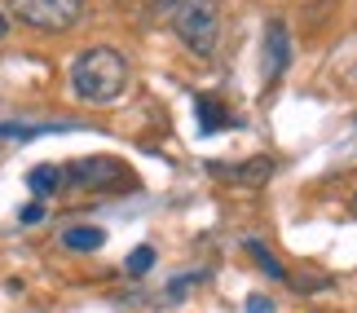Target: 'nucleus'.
I'll list each match as a JSON object with an SVG mask.
<instances>
[{
  "label": "nucleus",
  "instance_id": "obj_12",
  "mask_svg": "<svg viewBox=\"0 0 357 313\" xmlns=\"http://www.w3.org/2000/svg\"><path fill=\"white\" fill-rule=\"evenodd\" d=\"M150 265H155V247H150V243H142V247L128 252V265H123V269H128L132 278H142V274H150Z\"/></svg>",
  "mask_w": 357,
  "mask_h": 313
},
{
  "label": "nucleus",
  "instance_id": "obj_11",
  "mask_svg": "<svg viewBox=\"0 0 357 313\" xmlns=\"http://www.w3.org/2000/svg\"><path fill=\"white\" fill-rule=\"evenodd\" d=\"M71 124H0V142H31L40 132H62Z\"/></svg>",
  "mask_w": 357,
  "mask_h": 313
},
{
  "label": "nucleus",
  "instance_id": "obj_15",
  "mask_svg": "<svg viewBox=\"0 0 357 313\" xmlns=\"http://www.w3.org/2000/svg\"><path fill=\"white\" fill-rule=\"evenodd\" d=\"M247 313H273V300L269 296H252V300H247Z\"/></svg>",
  "mask_w": 357,
  "mask_h": 313
},
{
  "label": "nucleus",
  "instance_id": "obj_3",
  "mask_svg": "<svg viewBox=\"0 0 357 313\" xmlns=\"http://www.w3.org/2000/svg\"><path fill=\"white\" fill-rule=\"evenodd\" d=\"M66 190H84V194H128L137 190V176L128 163H119L115 155H84L75 163H62Z\"/></svg>",
  "mask_w": 357,
  "mask_h": 313
},
{
  "label": "nucleus",
  "instance_id": "obj_10",
  "mask_svg": "<svg viewBox=\"0 0 357 313\" xmlns=\"http://www.w3.org/2000/svg\"><path fill=\"white\" fill-rule=\"evenodd\" d=\"M243 247L256 256V269H260V274H269V278L287 282V269H282V261H278V256H273V252H269V247H265V243H260V238H247Z\"/></svg>",
  "mask_w": 357,
  "mask_h": 313
},
{
  "label": "nucleus",
  "instance_id": "obj_2",
  "mask_svg": "<svg viewBox=\"0 0 357 313\" xmlns=\"http://www.w3.org/2000/svg\"><path fill=\"white\" fill-rule=\"evenodd\" d=\"M159 13H168L176 40L195 58H212L216 53V40H221V9H216V0H159Z\"/></svg>",
  "mask_w": 357,
  "mask_h": 313
},
{
  "label": "nucleus",
  "instance_id": "obj_7",
  "mask_svg": "<svg viewBox=\"0 0 357 313\" xmlns=\"http://www.w3.org/2000/svg\"><path fill=\"white\" fill-rule=\"evenodd\" d=\"M195 115H199V132L208 137V132H221V128H238V115L229 111L221 98H212V93H199L195 98Z\"/></svg>",
  "mask_w": 357,
  "mask_h": 313
},
{
  "label": "nucleus",
  "instance_id": "obj_1",
  "mask_svg": "<svg viewBox=\"0 0 357 313\" xmlns=\"http://www.w3.org/2000/svg\"><path fill=\"white\" fill-rule=\"evenodd\" d=\"M66 84H71V98L84 106H111L119 102L132 84V66L115 45H93L84 53L71 58V71H66Z\"/></svg>",
  "mask_w": 357,
  "mask_h": 313
},
{
  "label": "nucleus",
  "instance_id": "obj_8",
  "mask_svg": "<svg viewBox=\"0 0 357 313\" xmlns=\"http://www.w3.org/2000/svg\"><path fill=\"white\" fill-rule=\"evenodd\" d=\"M26 190L45 203V199H53V194H62L66 190V172H62V163H36L31 172H26Z\"/></svg>",
  "mask_w": 357,
  "mask_h": 313
},
{
  "label": "nucleus",
  "instance_id": "obj_4",
  "mask_svg": "<svg viewBox=\"0 0 357 313\" xmlns=\"http://www.w3.org/2000/svg\"><path fill=\"white\" fill-rule=\"evenodd\" d=\"M5 13L13 22L40 31V36H62V31H71V26H79L84 0H9Z\"/></svg>",
  "mask_w": 357,
  "mask_h": 313
},
{
  "label": "nucleus",
  "instance_id": "obj_13",
  "mask_svg": "<svg viewBox=\"0 0 357 313\" xmlns=\"http://www.w3.org/2000/svg\"><path fill=\"white\" fill-rule=\"evenodd\" d=\"M195 282H203V274H181V278L168 287V300H185V291L195 287Z\"/></svg>",
  "mask_w": 357,
  "mask_h": 313
},
{
  "label": "nucleus",
  "instance_id": "obj_5",
  "mask_svg": "<svg viewBox=\"0 0 357 313\" xmlns=\"http://www.w3.org/2000/svg\"><path fill=\"white\" fill-rule=\"evenodd\" d=\"M208 172L221 176V181H234V185L256 190V185H265L269 176L278 172V159H273V155H252V159H243V163H208Z\"/></svg>",
  "mask_w": 357,
  "mask_h": 313
},
{
  "label": "nucleus",
  "instance_id": "obj_16",
  "mask_svg": "<svg viewBox=\"0 0 357 313\" xmlns=\"http://www.w3.org/2000/svg\"><path fill=\"white\" fill-rule=\"evenodd\" d=\"M9 31V13H5V5H0V36Z\"/></svg>",
  "mask_w": 357,
  "mask_h": 313
},
{
  "label": "nucleus",
  "instance_id": "obj_6",
  "mask_svg": "<svg viewBox=\"0 0 357 313\" xmlns=\"http://www.w3.org/2000/svg\"><path fill=\"white\" fill-rule=\"evenodd\" d=\"M291 66V31L282 18L265 22V79H282V71Z\"/></svg>",
  "mask_w": 357,
  "mask_h": 313
},
{
  "label": "nucleus",
  "instance_id": "obj_14",
  "mask_svg": "<svg viewBox=\"0 0 357 313\" xmlns=\"http://www.w3.org/2000/svg\"><path fill=\"white\" fill-rule=\"evenodd\" d=\"M18 221H22V225H36V221H45V203H26V208L18 212Z\"/></svg>",
  "mask_w": 357,
  "mask_h": 313
},
{
  "label": "nucleus",
  "instance_id": "obj_9",
  "mask_svg": "<svg viewBox=\"0 0 357 313\" xmlns=\"http://www.w3.org/2000/svg\"><path fill=\"white\" fill-rule=\"evenodd\" d=\"M106 243V229L98 225H71V229H62V247L66 252H98Z\"/></svg>",
  "mask_w": 357,
  "mask_h": 313
}]
</instances>
